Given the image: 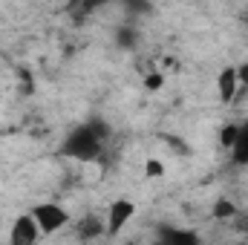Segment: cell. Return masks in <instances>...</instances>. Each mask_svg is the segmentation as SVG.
Instances as JSON below:
<instances>
[{
    "label": "cell",
    "instance_id": "1",
    "mask_svg": "<svg viewBox=\"0 0 248 245\" xmlns=\"http://www.w3.org/2000/svg\"><path fill=\"white\" fill-rule=\"evenodd\" d=\"M107 138H110V124L101 119H90V122L78 124L75 130H69V136L61 144V156L78 159V162H95L104 153Z\"/></svg>",
    "mask_w": 248,
    "mask_h": 245
},
{
    "label": "cell",
    "instance_id": "2",
    "mask_svg": "<svg viewBox=\"0 0 248 245\" xmlns=\"http://www.w3.org/2000/svg\"><path fill=\"white\" fill-rule=\"evenodd\" d=\"M29 214L35 216V222H38L41 234H55V231H61L63 225L69 222L66 208H61L58 202H41V205H35Z\"/></svg>",
    "mask_w": 248,
    "mask_h": 245
},
{
    "label": "cell",
    "instance_id": "3",
    "mask_svg": "<svg viewBox=\"0 0 248 245\" xmlns=\"http://www.w3.org/2000/svg\"><path fill=\"white\" fill-rule=\"evenodd\" d=\"M133 214H136V202L133 199H116V202H110V208H107V234L116 237L124 225L133 219Z\"/></svg>",
    "mask_w": 248,
    "mask_h": 245
},
{
    "label": "cell",
    "instance_id": "4",
    "mask_svg": "<svg viewBox=\"0 0 248 245\" xmlns=\"http://www.w3.org/2000/svg\"><path fill=\"white\" fill-rule=\"evenodd\" d=\"M38 237H41V228H38V222H35L32 214L17 216L15 225H12V231H9V243H15V245H32Z\"/></svg>",
    "mask_w": 248,
    "mask_h": 245
},
{
    "label": "cell",
    "instance_id": "5",
    "mask_svg": "<svg viewBox=\"0 0 248 245\" xmlns=\"http://www.w3.org/2000/svg\"><path fill=\"white\" fill-rule=\"evenodd\" d=\"M237 92H240L237 66H225V69L217 75V95H219L222 104H231V101H237Z\"/></svg>",
    "mask_w": 248,
    "mask_h": 245
},
{
    "label": "cell",
    "instance_id": "6",
    "mask_svg": "<svg viewBox=\"0 0 248 245\" xmlns=\"http://www.w3.org/2000/svg\"><path fill=\"white\" fill-rule=\"evenodd\" d=\"M156 237H159V243H170V245H196V243H199L196 231H182V228H168V225H162Z\"/></svg>",
    "mask_w": 248,
    "mask_h": 245
},
{
    "label": "cell",
    "instance_id": "7",
    "mask_svg": "<svg viewBox=\"0 0 248 245\" xmlns=\"http://www.w3.org/2000/svg\"><path fill=\"white\" fill-rule=\"evenodd\" d=\"M228 150H231L234 165H248V124H240V133H237V138Z\"/></svg>",
    "mask_w": 248,
    "mask_h": 245
},
{
    "label": "cell",
    "instance_id": "8",
    "mask_svg": "<svg viewBox=\"0 0 248 245\" xmlns=\"http://www.w3.org/2000/svg\"><path fill=\"white\" fill-rule=\"evenodd\" d=\"M75 234H78V240H95V237L107 234V225H104L98 216H87V219H81V222H78Z\"/></svg>",
    "mask_w": 248,
    "mask_h": 245
},
{
    "label": "cell",
    "instance_id": "9",
    "mask_svg": "<svg viewBox=\"0 0 248 245\" xmlns=\"http://www.w3.org/2000/svg\"><path fill=\"white\" fill-rule=\"evenodd\" d=\"M104 3H110V0H72V3H69V15H72L75 20H84L90 12H95V9L104 6Z\"/></svg>",
    "mask_w": 248,
    "mask_h": 245
},
{
    "label": "cell",
    "instance_id": "10",
    "mask_svg": "<svg viewBox=\"0 0 248 245\" xmlns=\"http://www.w3.org/2000/svg\"><path fill=\"white\" fill-rule=\"evenodd\" d=\"M214 216H217V219H237L240 211H237L228 199H217V205H214Z\"/></svg>",
    "mask_w": 248,
    "mask_h": 245
},
{
    "label": "cell",
    "instance_id": "11",
    "mask_svg": "<svg viewBox=\"0 0 248 245\" xmlns=\"http://www.w3.org/2000/svg\"><path fill=\"white\" fill-rule=\"evenodd\" d=\"M237 133H240V124H225V127H222V133H219V144H222V147L228 150V147L234 144Z\"/></svg>",
    "mask_w": 248,
    "mask_h": 245
},
{
    "label": "cell",
    "instance_id": "12",
    "mask_svg": "<svg viewBox=\"0 0 248 245\" xmlns=\"http://www.w3.org/2000/svg\"><path fill=\"white\" fill-rule=\"evenodd\" d=\"M162 84H165V78H162V72H150V75H144V87H147L150 92H156V90H162Z\"/></svg>",
    "mask_w": 248,
    "mask_h": 245
},
{
    "label": "cell",
    "instance_id": "13",
    "mask_svg": "<svg viewBox=\"0 0 248 245\" xmlns=\"http://www.w3.org/2000/svg\"><path fill=\"white\" fill-rule=\"evenodd\" d=\"M116 38H119V46H127V49L136 46V32H133V29H119Z\"/></svg>",
    "mask_w": 248,
    "mask_h": 245
},
{
    "label": "cell",
    "instance_id": "14",
    "mask_svg": "<svg viewBox=\"0 0 248 245\" xmlns=\"http://www.w3.org/2000/svg\"><path fill=\"white\" fill-rule=\"evenodd\" d=\"M237 81H240V92H237V98H240L243 90H248V63H243V66L237 69Z\"/></svg>",
    "mask_w": 248,
    "mask_h": 245
},
{
    "label": "cell",
    "instance_id": "15",
    "mask_svg": "<svg viewBox=\"0 0 248 245\" xmlns=\"http://www.w3.org/2000/svg\"><path fill=\"white\" fill-rule=\"evenodd\" d=\"M130 12H150V3L147 0H124Z\"/></svg>",
    "mask_w": 248,
    "mask_h": 245
},
{
    "label": "cell",
    "instance_id": "16",
    "mask_svg": "<svg viewBox=\"0 0 248 245\" xmlns=\"http://www.w3.org/2000/svg\"><path fill=\"white\" fill-rule=\"evenodd\" d=\"M162 170H165V168H162L156 159H150V162L144 165V173H147V176H162Z\"/></svg>",
    "mask_w": 248,
    "mask_h": 245
}]
</instances>
